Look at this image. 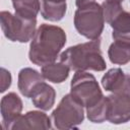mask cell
<instances>
[{"mask_svg":"<svg viewBox=\"0 0 130 130\" xmlns=\"http://www.w3.org/2000/svg\"><path fill=\"white\" fill-rule=\"evenodd\" d=\"M108 56L113 64L125 65L130 62V42L114 40L108 50Z\"/></svg>","mask_w":130,"mask_h":130,"instance_id":"15","label":"cell"},{"mask_svg":"<svg viewBox=\"0 0 130 130\" xmlns=\"http://www.w3.org/2000/svg\"><path fill=\"white\" fill-rule=\"evenodd\" d=\"M66 44V34L62 27L48 23L41 24L29 44V61L38 66L55 62Z\"/></svg>","mask_w":130,"mask_h":130,"instance_id":"1","label":"cell"},{"mask_svg":"<svg viewBox=\"0 0 130 130\" xmlns=\"http://www.w3.org/2000/svg\"><path fill=\"white\" fill-rule=\"evenodd\" d=\"M83 105L71 93L65 94L52 112L51 120L57 129H72L84 120Z\"/></svg>","mask_w":130,"mask_h":130,"instance_id":"5","label":"cell"},{"mask_svg":"<svg viewBox=\"0 0 130 130\" xmlns=\"http://www.w3.org/2000/svg\"><path fill=\"white\" fill-rule=\"evenodd\" d=\"M44 79L42 73L30 67H25L18 72L17 87L23 96L31 98L38 86L44 82Z\"/></svg>","mask_w":130,"mask_h":130,"instance_id":"12","label":"cell"},{"mask_svg":"<svg viewBox=\"0 0 130 130\" xmlns=\"http://www.w3.org/2000/svg\"><path fill=\"white\" fill-rule=\"evenodd\" d=\"M108 98V118L112 124H123L130 120V94L112 93Z\"/></svg>","mask_w":130,"mask_h":130,"instance_id":"8","label":"cell"},{"mask_svg":"<svg viewBox=\"0 0 130 130\" xmlns=\"http://www.w3.org/2000/svg\"><path fill=\"white\" fill-rule=\"evenodd\" d=\"M73 22L79 35L90 41L100 39L105 24L102 5L93 2L78 7L74 13Z\"/></svg>","mask_w":130,"mask_h":130,"instance_id":"3","label":"cell"},{"mask_svg":"<svg viewBox=\"0 0 130 130\" xmlns=\"http://www.w3.org/2000/svg\"><path fill=\"white\" fill-rule=\"evenodd\" d=\"M109 1H118V2H123V0H109Z\"/></svg>","mask_w":130,"mask_h":130,"instance_id":"22","label":"cell"},{"mask_svg":"<svg viewBox=\"0 0 130 130\" xmlns=\"http://www.w3.org/2000/svg\"><path fill=\"white\" fill-rule=\"evenodd\" d=\"M50 1H55V2H66V0H50Z\"/></svg>","mask_w":130,"mask_h":130,"instance_id":"21","label":"cell"},{"mask_svg":"<svg viewBox=\"0 0 130 130\" xmlns=\"http://www.w3.org/2000/svg\"><path fill=\"white\" fill-rule=\"evenodd\" d=\"M30 99L36 108L42 111H49L55 104L56 91L53 86L44 81L38 86Z\"/></svg>","mask_w":130,"mask_h":130,"instance_id":"13","label":"cell"},{"mask_svg":"<svg viewBox=\"0 0 130 130\" xmlns=\"http://www.w3.org/2000/svg\"><path fill=\"white\" fill-rule=\"evenodd\" d=\"M102 86L107 91L117 94H130V75L121 68H112L102 77Z\"/></svg>","mask_w":130,"mask_h":130,"instance_id":"9","label":"cell"},{"mask_svg":"<svg viewBox=\"0 0 130 130\" xmlns=\"http://www.w3.org/2000/svg\"><path fill=\"white\" fill-rule=\"evenodd\" d=\"M70 93L86 109L96 104L103 96V91L95 77L86 71H76L70 82Z\"/></svg>","mask_w":130,"mask_h":130,"instance_id":"6","label":"cell"},{"mask_svg":"<svg viewBox=\"0 0 130 130\" xmlns=\"http://www.w3.org/2000/svg\"><path fill=\"white\" fill-rule=\"evenodd\" d=\"M14 13L28 18H37L41 8L40 0H11Z\"/></svg>","mask_w":130,"mask_h":130,"instance_id":"17","label":"cell"},{"mask_svg":"<svg viewBox=\"0 0 130 130\" xmlns=\"http://www.w3.org/2000/svg\"><path fill=\"white\" fill-rule=\"evenodd\" d=\"M105 21L112 27V38L130 42V12L124 10L121 2L105 0L102 3Z\"/></svg>","mask_w":130,"mask_h":130,"instance_id":"7","label":"cell"},{"mask_svg":"<svg viewBox=\"0 0 130 130\" xmlns=\"http://www.w3.org/2000/svg\"><path fill=\"white\" fill-rule=\"evenodd\" d=\"M87 119L92 123H103L108 118V98L103 96L96 104L86 108Z\"/></svg>","mask_w":130,"mask_h":130,"instance_id":"18","label":"cell"},{"mask_svg":"<svg viewBox=\"0 0 130 130\" xmlns=\"http://www.w3.org/2000/svg\"><path fill=\"white\" fill-rule=\"evenodd\" d=\"M22 101L15 92L5 94L0 102V112L2 117V128L9 130L12 123L21 115Z\"/></svg>","mask_w":130,"mask_h":130,"instance_id":"10","label":"cell"},{"mask_svg":"<svg viewBox=\"0 0 130 130\" xmlns=\"http://www.w3.org/2000/svg\"><path fill=\"white\" fill-rule=\"evenodd\" d=\"M60 61L73 71H104L107 67L101 50V40H92L67 48L60 55Z\"/></svg>","mask_w":130,"mask_h":130,"instance_id":"2","label":"cell"},{"mask_svg":"<svg viewBox=\"0 0 130 130\" xmlns=\"http://www.w3.org/2000/svg\"><path fill=\"white\" fill-rule=\"evenodd\" d=\"M0 22L5 38L11 42L27 43L37 30V18L23 17L9 11H1Z\"/></svg>","mask_w":130,"mask_h":130,"instance_id":"4","label":"cell"},{"mask_svg":"<svg viewBox=\"0 0 130 130\" xmlns=\"http://www.w3.org/2000/svg\"><path fill=\"white\" fill-rule=\"evenodd\" d=\"M41 1V14L44 19L49 21H59L66 13L67 4L66 2H55L50 0H40Z\"/></svg>","mask_w":130,"mask_h":130,"instance_id":"16","label":"cell"},{"mask_svg":"<svg viewBox=\"0 0 130 130\" xmlns=\"http://www.w3.org/2000/svg\"><path fill=\"white\" fill-rule=\"evenodd\" d=\"M93 2H95V0H75V4H76L77 8L87 5V4H90V3H93Z\"/></svg>","mask_w":130,"mask_h":130,"instance_id":"20","label":"cell"},{"mask_svg":"<svg viewBox=\"0 0 130 130\" xmlns=\"http://www.w3.org/2000/svg\"><path fill=\"white\" fill-rule=\"evenodd\" d=\"M0 72H1V87H0V91L4 92L11 85L12 77H11V73L7 69H5L3 67L1 68Z\"/></svg>","mask_w":130,"mask_h":130,"instance_id":"19","label":"cell"},{"mask_svg":"<svg viewBox=\"0 0 130 130\" xmlns=\"http://www.w3.org/2000/svg\"><path fill=\"white\" fill-rule=\"evenodd\" d=\"M70 68L63 62H52L42 66L41 73L44 78L53 83H62L69 76Z\"/></svg>","mask_w":130,"mask_h":130,"instance_id":"14","label":"cell"},{"mask_svg":"<svg viewBox=\"0 0 130 130\" xmlns=\"http://www.w3.org/2000/svg\"><path fill=\"white\" fill-rule=\"evenodd\" d=\"M52 120L41 111H29L20 115L10 126L9 130L18 129H50Z\"/></svg>","mask_w":130,"mask_h":130,"instance_id":"11","label":"cell"}]
</instances>
